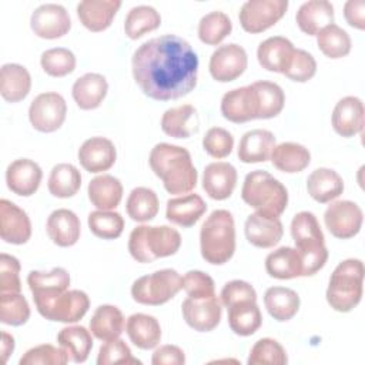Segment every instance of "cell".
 <instances>
[{
    "label": "cell",
    "mask_w": 365,
    "mask_h": 365,
    "mask_svg": "<svg viewBox=\"0 0 365 365\" xmlns=\"http://www.w3.org/2000/svg\"><path fill=\"white\" fill-rule=\"evenodd\" d=\"M248 365H284L288 356L282 345L272 338L258 339L250 351Z\"/></svg>",
    "instance_id": "f907efd6"
},
{
    "label": "cell",
    "mask_w": 365,
    "mask_h": 365,
    "mask_svg": "<svg viewBox=\"0 0 365 365\" xmlns=\"http://www.w3.org/2000/svg\"><path fill=\"white\" fill-rule=\"evenodd\" d=\"M47 187L50 194L57 198L73 197L81 187V174L73 164H57L50 171Z\"/></svg>",
    "instance_id": "60d3db41"
},
{
    "label": "cell",
    "mask_w": 365,
    "mask_h": 365,
    "mask_svg": "<svg viewBox=\"0 0 365 365\" xmlns=\"http://www.w3.org/2000/svg\"><path fill=\"white\" fill-rule=\"evenodd\" d=\"M57 342L67 352L70 361L76 364L86 362L93 348L91 331L81 325L66 327L57 334Z\"/></svg>",
    "instance_id": "f35d334b"
},
{
    "label": "cell",
    "mask_w": 365,
    "mask_h": 365,
    "mask_svg": "<svg viewBox=\"0 0 365 365\" xmlns=\"http://www.w3.org/2000/svg\"><path fill=\"white\" fill-rule=\"evenodd\" d=\"M287 9V0H248L241 6L238 14L240 24L245 31L257 34L281 20Z\"/></svg>",
    "instance_id": "30bf717a"
},
{
    "label": "cell",
    "mask_w": 365,
    "mask_h": 365,
    "mask_svg": "<svg viewBox=\"0 0 365 365\" xmlns=\"http://www.w3.org/2000/svg\"><path fill=\"white\" fill-rule=\"evenodd\" d=\"M31 88V77L27 68L17 63H7L0 70V93L9 103H17L27 97Z\"/></svg>",
    "instance_id": "836d02e7"
},
{
    "label": "cell",
    "mask_w": 365,
    "mask_h": 365,
    "mask_svg": "<svg viewBox=\"0 0 365 365\" xmlns=\"http://www.w3.org/2000/svg\"><path fill=\"white\" fill-rule=\"evenodd\" d=\"M148 163L170 194H188L195 188L198 175L187 148L158 143L153 147Z\"/></svg>",
    "instance_id": "7a4b0ae2"
},
{
    "label": "cell",
    "mask_w": 365,
    "mask_h": 365,
    "mask_svg": "<svg viewBox=\"0 0 365 365\" xmlns=\"http://www.w3.org/2000/svg\"><path fill=\"white\" fill-rule=\"evenodd\" d=\"M87 194L94 207L98 210L111 211L123 198V185L114 175L103 174L88 182Z\"/></svg>",
    "instance_id": "d590c367"
},
{
    "label": "cell",
    "mask_w": 365,
    "mask_h": 365,
    "mask_svg": "<svg viewBox=\"0 0 365 365\" xmlns=\"http://www.w3.org/2000/svg\"><path fill=\"white\" fill-rule=\"evenodd\" d=\"M30 318V307L20 292L0 294V321L6 325L20 327Z\"/></svg>",
    "instance_id": "681fc988"
},
{
    "label": "cell",
    "mask_w": 365,
    "mask_h": 365,
    "mask_svg": "<svg viewBox=\"0 0 365 365\" xmlns=\"http://www.w3.org/2000/svg\"><path fill=\"white\" fill-rule=\"evenodd\" d=\"M41 68L51 77H64L74 71L76 56L71 50L64 47L48 48L41 53Z\"/></svg>",
    "instance_id": "816d5d0a"
},
{
    "label": "cell",
    "mask_w": 365,
    "mask_h": 365,
    "mask_svg": "<svg viewBox=\"0 0 365 365\" xmlns=\"http://www.w3.org/2000/svg\"><path fill=\"white\" fill-rule=\"evenodd\" d=\"M43 171L30 158H19L9 164L6 170V184L9 190L21 197L33 195L41 182Z\"/></svg>",
    "instance_id": "d6986e66"
},
{
    "label": "cell",
    "mask_w": 365,
    "mask_h": 365,
    "mask_svg": "<svg viewBox=\"0 0 365 365\" xmlns=\"http://www.w3.org/2000/svg\"><path fill=\"white\" fill-rule=\"evenodd\" d=\"M307 190L317 202L327 204L342 194L344 180L335 170L321 167L308 175Z\"/></svg>",
    "instance_id": "1f68e13d"
},
{
    "label": "cell",
    "mask_w": 365,
    "mask_h": 365,
    "mask_svg": "<svg viewBox=\"0 0 365 365\" xmlns=\"http://www.w3.org/2000/svg\"><path fill=\"white\" fill-rule=\"evenodd\" d=\"M198 128V113L191 104L168 108L161 117V130L174 138H188L195 134Z\"/></svg>",
    "instance_id": "83f0119b"
},
{
    "label": "cell",
    "mask_w": 365,
    "mask_h": 365,
    "mask_svg": "<svg viewBox=\"0 0 365 365\" xmlns=\"http://www.w3.org/2000/svg\"><path fill=\"white\" fill-rule=\"evenodd\" d=\"M364 262L348 258L339 262L331 274L327 288V301L338 312L352 311L362 298Z\"/></svg>",
    "instance_id": "52a82bcc"
},
{
    "label": "cell",
    "mask_w": 365,
    "mask_h": 365,
    "mask_svg": "<svg viewBox=\"0 0 365 365\" xmlns=\"http://www.w3.org/2000/svg\"><path fill=\"white\" fill-rule=\"evenodd\" d=\"M291 235L295 242V248L302 257L304 277L314 275L328 259L324 232L315 214L309 211L295 214L291 221Z\"/></svg>",
    "instance_id": "8992f818"
},
{
    "label": "cell",
    "mask_w": 365,
    "mask_h": 365,
    "mask_svg": "<svg viewBox=\"0 0 365 365\" xmlns=\"http://www.w3.org/2000/svg\"><path fill=\"white\" fill-rule=\"evenodd\" d=\"M317 73V61L314 56L302 48H295L289 66L284 71V76L297 83H305L311 80Z\"/></svg>",
    "instance_id": "9f6ffc18"
},
{
    "label": "cell",
    "mask_w": 365,
    "mask_h": 365,
    "mask_svg": "<svg viewBox=\"0 0 365 365\" xmlns=\"http://www.w3.org/2000/svg\"><path fill=\"white\" fill-rule=\"evenodd\" d=\"M185 322L198 332H210L221 321V301L214 295L208 298H187L181 304Z\"/></svg>",
    "instance_id": "2e32d148"
},
{
    "label": "cell",
    "mask_w": 365,
    "mask_h": 365,
    "mask_svg": "<svg viewBox=\"0 0 365 365\" xmlns=\"http://www.w3.org/2000/svg\"><path fill=\"white\" fill-rule=\"evenodd\" d=\"M201 257L212 264L228 262L235 251V225L232 214L227 210H214L200 230Z\"/></svg>",
    "instance_id": "3957f363"
},
{
    "label": "cell",
    "mask_w": 365,
    "mask_h": 365,
    "mask_svg": "<svg viewBox=\"0 0 365 365\" xmlns=\"http://www.w3.org/2000/svg\"><path fill=\"white\" fill-rule=\"evenodd\" d=\"M158 205L160 202L155 191L147 187H135L128 194L125 210L133 221L145 222L157 215Z\"/></svg>",
    "instance_id": "b9f144b4"
},
{
    "label": "cell",
    "mask_w": 365,
    "mask_h": 365,
    "mask_svg": "<svg viewBox=\"0 0 365 365\" xmlns=\"http://www.w3.org/2000/svg\"><path fill=\"white\" fill-rule=\"evenodd\" d=\"M161 24L160 13L147 4L135 6L130 9L124 20V31L131 40L143 37L145 33H150L158 29Z\"/></svg>",
    "instance_id": "7bdbcfd3"
},
{
    "label": "cell",
    "mask_w": 365,
    "mask_h": 365,
    "mask_svg": "<svg viewBox=\"0 0 365 365\" xmlns=\"http://www.w3.org/2000/svg\"><path fill=\"white\" fill-rule=\"evenodd\" d=\"M237 170L225 161L210 163L204 168L202 188L210 198L222 201L227 200L237 185Z\"/></svg>",
    "instance_id": "44dd1931"
},
{
    "label": "cell",
    "mask_w": 365,
    "mask_h": 365,
    "mask_svg": "<svg viewBox=\"0 0 365 365\" xmlns=\"http://www.w3.org/2000/svg\"><path fill=\"white\" fill-rule=\"evenodd\" d=\"M181 287L190 298L200 299L215 295L214 279L208 274L198 269L188 271L181 279Z\"/></svg>",
    "instance_id": "6f0895ef"
},
{
    "label": "cell",
    "mask_w": 365,
    "mask_h": 365,
    "mask_svg": "<svg viewBox=\"0 0 365 365\" xmlns=\"http://www.w3.org/2000/svg\"><path fill=\"white\" fill-rule=\"evenodd\" d=\"M70 361L67 352L60 346L41 344L30 348L19 361L20 365H64Z\"/></svg>",
    "instance_id": "f5cc1de1"
},
{
    "label": "cell",
    "mask_w": 365,
    "mask_h": 365,
    "mask_svg": "<svg viewBox=\"0 0 365 365\" xmlns=\"http://www.w3.org/2000/svg\"><path fill=\"white\" fill-rule=\"evenodd\" d=\"M67 114V104L61 94L47 91L38 94L29 107V120L40 133H53L58 130Z\"/></svg>",
    "instance_id": "8fae6325"
},
{
    "label": "cell",
    "mask_w": 365,
    "mask_h": 365,
    "mask_svg": "<svg viewBox=\"0 0 365 365\" xmlns=\"http://www.w3.org/2000/svg\"><path fill=\"white\" fill-rule=\"evenodd\" d=\"M265 269L269 277L277 279L304 277L302 257L297 248L279 247L267 255Z\"/></svg>",
    "instance_id": "d6a6232c"
},
{
    "label": "cell",
    "mask_w": 365,
    "mask_h": 365,
    "mask_svg": "<svg viewBox=\"0 0 365 365\" xmlns=\"http://www.w3.org/2000/svg\"><path fill=\"white\" fill-rule=\"evenodd\" d=\"M220 298L221 304L225 308H230L231 305L241 301H257V292L250 282L242 279H232L222 287Z\"/></svg>",
    "instance_id": "91938a15"
},
{
    "label": "cell",
    "mask_w": 365,
    "mask_h": 365,
    "mask_svg": "<svg viewBox=\"0 0 365 365\" xmlns=\"http://www.w3.org/2000/svg\"><path fill=\"white\" fill-rule=\"evenodd\" d=\"M46 230L50 240L58 247H71L80 238V220L71 210H54L46 222Z\"/></svg>",
    "instance_id": "d4e9b609"
},
{
    "label": "cell",
    "mask_w": 365,
    "mask_h": 365,
    "mask_svg": "<svg viewBox=\"0 0 365 365\" xmlns=\"http://www.w3.org/2000/svg\"><path fill=\"white\" fill-rule=\"evenodd\" d=\"M202 148L212 158H225L234 148V137L222 127H211L202 138Z\"/></svg>",
    "instance_id": "db71d44e"
},
{
    "label": "cell",
    "mask_w": 365,
    "mask_h": 365,
    "mask_svg": "<svg viewBox=\"0 0 365 365\" xmlns=\"http://www.w3.org/2000/svg\"><path fill=\"white\" fill-rule=\"evenodd\" d=\"M20 262L16 257L0 254V294L20 292Z\"/></svg>",
    "instance_id": "680465c9"
},
{
    "label": "cell",
    "mask_w": 365,
    "mask_h": 365,
    "mask_svg": "<svg viewBox=\"0 0 365 365\" xmlns=\"http://www.w3.org/2000/svg\"><path fill=\"white\" fill-rule=\"evenodd\" d=\"M14 351V338L9 332L3 331L1 332V354H3V361L7 362L10 354Z\"/></svg>",
    "instance_id": "be15d7a7"
},
{
    "label": "cell",
    "mask_w": 365,
    "mask_h": 365,
    "mask_svg": "<svg viewBox=\"0 0 365 365\" xmlns=\"http://www.w3.org/2000/svg\"><path fill=\"white\" fill-rule=\"evenodd\" d=\"M120 7V0H84L77 4V16L90 31H103L110 27Z\"/></svg>",
    "instance_id": "cb8c5ba5"
},
{
    "label": "cell",
    "mask_w": 365,
    "mask_h": 365,
    "mask_svg": "<svg viewBox=\"0 0 365 365\" xmlns=\"http://www.w3.org/2000/svg\"><path fill=\"white\" fill-rule=\"evenodd\" d=\"M344 17L351 27L364 30L365 29V1L348 0L344 4Z\"/></svg>",
    "instance_id": "6125c7cd"
},
{
    "label": "cell",
    "mask_w": 365,
    "mask_h": 365,
    "mask_svg": "<svg viewBox=\"0 0 365 365\" xmlns=\"http://www.w3.org/2000/svg\"><path fill=\"white\" fill-rule=\"evenodd\" d=\"M272 165L282 173H299L311 163V153L307 147L298 143H281L274 147L271 153Z\"/></svg>",
    "instance_id": "74e56055"
},
{
    "label": "cell",
    "mask_w": 365,
    "mask_h": 365,
    "mask_svg": "<svg viewBox=\"0 0 365 365\" xmlns=\"http://www.w3.org/2000/svg\"><path fill=\"white\" fill-rule=\"evenodd\" d=\"M98 365H110V364H141L137 358L133 356L130 346L120 338L106 341L100 349L97 356Z\"/></svg>",
    "instance_id": "11a10c76"
},
{
    "label": "cell",
    "mask_w": 365,
    "mask_h": 365,
    "mask_svg": "<svg viewBox=\"0 0 365 365\" xmlns=\"http://www.w3.org/2000/svg\"><path fill=\"white\" fill-rule=\"evenodd\" d=\"M324 221L328 231L335 238L348 240L361 231L364 214L356 202L339 200L328 205L324 214Z\"/></svg>",
    "instance_id": "7c38bea8"
},
{
    "label": "cell",
    "mask_w": 365,
    "mask_h": 365,
    "mask_svg": "<svg viewBox=\"0 0 365 365\" xmlns=\"http://www.w3.org/2000/svg\"><path fill=\"white\" fill-rule=\"evenodd\" d=\"M259 113L258 96L252 84L232 88L221 98V114L225 120L240 124L257 120Z\"/></svg>",
    "instance_id": "9a60e30c"
},
{
    "label": "cell",
    "mask_w": 365,
    "mask_h": 365,
    "mask_svg": "<svg viewBox=\"0 0 365 365\" xmlns=\"http://www.w3.org/2000/svg\"><path fill=\"white\" fill-rule=\"evenodd\" d=\"M334 19V6L327 0L302 3L295 16L299 30L308 36H317L324 27L332 24Z\"/></svg>",
    "instance_id": "4316f807"
},
{
    "label": "cell",
    "mask_w": 365,
    "mask_h": 365,
    "mask_svg": "<svg viewBox=\"0 0 365 365\" xmlns=\"http://www.w3.org/2000/svg\"><path fill=\"white\" fill-rule=\"evenodd\" d=\"M248 57L244 47L235 43L220 46L210 57L208 68L215 81L228 83L238 78L247 68Z\"/></svg>",
    "instance_id": "4fadbf2b"
},
{
    "label": "cell",
    "mask_w": 365,
    "mask_h": 365,
    "mask_svg": "<svg viewBox=\"0 0 365 365\" xmlns=\"http://www.w3.org/2000/svg\"><path fill=\"white\" fill-rule=\"evenodd\" d=\"M295 47L287 37L272 36L259 43L257 48V58L262 68L284 74L291 63Z\"/></svg>",
    "instance_id": "603a6c76"
},
{
    "label": "cell",
    "mask_w": 365,
    "mask_h": 365,
    "mask_svg": "<svg viewBox=\"0 0 365 365\" xmlns=\"http://www.w3.org/2000/svg\"><path fill=\"white\" fill-rule=\"evenodd\" d=\"M153 365H184V351L177 345H161L157 348L151 358Z\"/></svg>",
    "instance_id": "94428289"
},
{
    "label": "cell",
    "mask_w": 365,
    "mask_h": 365,
    "mask_svg": "<svg viewBox=\"0 0 365 365\" xmlns=\"http://www.w3.org/2000/svg\"><path fill=\"white\" fill-rule=\"evenodd\" d=\"M78 161L88 173H103L110 170L117 160V150L111 140L106 137H91L78 148Z\"/></svg>",
    "instance_id": "ac0fdd59"
},
{
    "label": "cell",
    "mask_w": 365,
    "mask_h": 365,
    "mask_svg": "<svg viewBox=\"0 0 365 365\" xmlns=\"http://www.w3.org/2000/svg\"><path fill=\"white\" fill-rule=\"evenodd\" d=\"M364 103L355 96L341 98L332 111V127L342 137H354L364 130Z\"/></svg>",
    "instance_id": "7402d4cb"
},
{
    "label": "cell",
    "mask_w": 365,
    "mask_h": 365,
    "mask_svg": "<svg viewBox=\"0 0 365 365\" xmlns=\"http://www.w3.org/2000/svg\"><path fill=\"white\" fill-rule=\"evenodd\" d=\"M244 232L251 245L258 248H271L281 241L284 227L277 217L254 212L245 220Z\"/></svg>",
    "instance_id": "ffe728a7"
},
{
    "label": "cell",
    "mask_w": 365,
    "mask_h": 365,
    "mask_svg": "<svg viewBox=\"0 0 365 365\" xmlns=\"http://www.w3.org/2000/svg\"><path fill=\"white\" fill-rule=\"evenodd\" d=\"M275 145V137L269 130L255 128L247 131L240 140L238 158L245 164L268 161Z\"/></svg>",
    "instance_id": "484cf974"
},
{
    "label": "cell",
    "mask_w": 365,
    "mask_h": 365,
    "mask_svg": "<svg viewBox=\"0 0 365 365\" xmlns=\"http://www.w3.org/2000/svg\"><path fill=\"white\" fill-rule=\"evenodd\" d=\"M107 90L108 83L104 76L98 73H86L74 81L71 94L81 110H94L106 98Z\"/></svg>",
    "instance_id": "f1b7e54d"
},
{
    "label": "cell",
    "mask_w": 365,
    "mask_h": 365,
    "mask_svg": "<svg viewBox=\"0 0 365 365\" xmlns=\"http://www.w3.org/2000/svg\"><path fill=\"white\" fill-rule=\"evenodd\" d=\"M299 295L287 287H271L264 294V305L268 314L278 322L289 321L299 309Z\"/></svg>",
    "instance_id": "8d00e7d4"
},
{
    "label": "cell",
    "mask_w": 365,
    "mask_h": 365,
    "mask_svg": "<svg viewBox=\"0 0 365 365\" xmlns=\"http://www.w3.org/2000/svg\"><path fill=\"white\" fill-rule=\"evenodd\" d=\"M227 309L228 324L234 334L240 336H250L259 329L262 324V315L257 301H241Z\"/></svg>",
    "instance_id": "ab89813d"
},
{
    "label": "cell",
    "mask_w": 365,
    "mask_h": 365,
    "mask_svg": "<svg viewBox=\"0 0 365 365\" xmlns=\"http://www.w3.org/2000/svg\"><path fill=\"white\" fill-rule=\"evenodd\" d=\"M30 27L36 36L53 40L68 33L71 29V19L61 4L46 3L31 13Z\"/></svg>",
    "instance_id": "5bb4252c"
},
{
    "label": "cell",
    "mask_w": 365,
    "mask_h": 365,
    "mask_svg": "<svg viewBox=\"0 0 365 365\" xmlns=\"http://www.w3.org/2000/svg\"><path fill=\"white\" fill-rule=\"evenodd\" d=\"M207 211V204L198 194H185L167 201L165 217L170 222L188 228L192 227Z\"/></svg>",
    "instance_id": "f546056e"
},
{
    "label": "cell",
    "mask_w": 365,
    "mask_h": 365,
    "mask_svg": "<svg viewBox=\"0 0 365 365\" xmlns=\"http://www.w3.org/2000/svg\"><path fill=\"white\" fill-rule=\"evenodd\" d=\"M0 235L4 242L21 245L31 237V222L24 210L3 198L0 201Z\"/></svg>",
    "instance_id": "e0dca14e"
},
{
    "label": "cell",
    "mask_w": 365,
    "mask_h": 365,
    "mask_svg": "<svg viewBox=\"0 0 365 365\" xmlns=\"http://www.w3.org/2000/svg\"><path fill=\"white\" fill-rule=\"evenodd\" d=\"M317 44L318 48L329 58H341L349 54L351 51V37L349 34L339 27L338 24L332 23L324 27L317 34Z\"/></svg>",
    "instance_id": "f6af8a7d"
},
{
    "label": "cell",
    "mask_w": 365,
    "mask_h": 365,
    "mask_svg": "<svg viewBox=\"0 0 365 365\" xmlns=\"http://www.w3.org/2000/svg\"><path fill=\"white\" fill-rule=\"evenodd\" d=\"M241 198L247 205L257 210V212L279 218L288 204V191L268 171L255 170L245 175Z\"/></svg>",
    "instance_id": "277c9868"
},
{
    "label": "cell",
    "mask_w": 365,
    "mask_h": 365,
    "mask_svg": "<svg viewBox=\"0 0 365 365\" xmlns=\"http://www.w3.org/2000/svg\"><path fill=\"white\" fill-rule=\"evenodd\" d=\"M181 279L182 277L171 268L154 271L133 282L131 297L143 305H163L182 289Z\"/></svg>",
    "instance_id": "9c48e42d"
},
{
    "label": "cell",
    "mask_w": 365,
    "mask_h": 365,
    "mask_svg": "<svg viewBox=\"0 0 365 365\" xmlns=\"http://www.w3.org/2000/svg\"><path fill=\"white\" fill-rule=\"evenodd\" d=\"M125 319L123 312L114 305H100L91 315L90 331L100 341H111L120 338L124 331Z\"/></svg>",
    "instance_id": "e575fe53"
},
{
    "label": "cell",
    "mask_w": 365,
    "mask_h": 365,
    "mask_svg": "<svg viewBox=\"0 0 365 365\" xmlns=\"http://www.w3.org/2000/svg\"><path fill=\"white\" fill-rule=\"evenodd\" d=\"M36 308L48 321L71 324L80 321L88 311L90 298L84 291L67 289L33 297Z\"/></svg>",
    "instance_id": "ba28073f"
},
{
    "label": "cell",
    "mask_w": 365,
    "mask_h": 365,
    "mask_svg": "<svg viewBox=\"0 0 365 365\" xmlns=\"http://www.w3.org/2000/svg\"><path fill=\"white\" fill-rule=\"evenodd\" d=\"M252 87L257 91L258 103H259V113L258 118L267 120L277 117L285 104V94L284 90L274 81L259 80L252 83Z\"/></svg>",
    "instance_id": "7dc6e473"
},
{
    "label": "cell",
    "mask_w": 365,
    "mask_h": 365,
    "mask_svg": "<svg viewBox=\"0 0 365 365\" xmlns=\"http://www.w3.org/2000/svg\"><path fill=\"white\" fill-rule=\"evenodd\" d=\"M125 332L140 349H153L161 341V327L155 317L137 312L127 318Z\"/></svg>",
    "instance_id": "4dcf8cb0"
},
{
    "label": "cell",
    "mask_w": 365,
    "mask_h": 365,
    "mask_svg": "<svg viewBox=\"0 0 365 365\" xmlns=\"http://www.w3.org/2000/svg\"><path fill=\"white\" fill-rule=\"evenodd\" d=\"M131 67L143 93L158 101L181 98L197 86V53L187 40L175 34L143 43L133 54Z\"/></svg>",
    "instance_id": "6da1fadb"
},
{
    "label": "cell",
    "mask_w": 365,
    "mask_h": 365,
    "mask_svg": "<svg viewBox=\"0 0 365 365\" xmlns=\"http://www.w3.org/2000/svg\"><path fill=\"white\" fill-rule=\"evenodd\" d=\"M27 284L33 294L36 295H44V294H54L67 291L70 287V275L68 272L61 268L56 267L51 271H31L27 275Z\"/></svg>",
    "instance_id": "ee69618b"
},
{
    "label": "cell",
    "mask_w": 365,
    "mask_h": 365,
    "mask_svg": "<svg viewBox=\"0 0 365 365\" xmlns=\"http://www.w3.org/2000/svg\"><path fill=\"white\" fill-rule=\"evenodd\" d=\"M232 31V21L224 11H211L198 23V38L208 46L220 44Z\"/></svg>",
    "instance_id": "bcb514c9"
},
{
    "label": "cell",
    "mask_w": 365,
    "mask_h": 365,
    "mask_svg": "<svg viewBox=\"0 0 365 365\" xmlns=\"http://www.w3.org/2000/svg\"><path fill=\"white\" fill-rule=\"evenodd\" d=\"M90 231L103 240H114L123 234L124 218L120 212L97 210L88 214L87 218Z\"/></svg>",
    "instance_id": "c3c4849f"
},
{
    "label": "cell",
    "mask_w": 365,
    "mask_h": 365,
    "mask_svg": "<svg viewBox=\"0 0 365 365\" xmlns=\"http://www.w3.org/2000/svg\"><path fill=\"white\" fill-rule=\"evenodd\" d=\"M180 247V232L168 225H138L128 237V251L141 264L174 255Z\"/></svg>",
    "instance_id": "5b68a950"
}]
</instances>
